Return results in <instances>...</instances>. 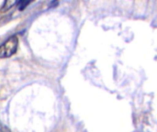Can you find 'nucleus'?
<instances>
[{
  "mask_svg": "<svg viewBox=\"0 0 157 132\" xmlns=\"http://www.w3.org/2000/svg\"><path fill=\"white\" fill-rule=\"evenodd\" d=\"M18 40L16 36L10 37L6 41H5L0 46V58H8L12 56L17 48Z\"/></svg>",
  "mask_w": 157,
  "mask_h": 132,
  "instance_id": "f257e3e1",
  "label": "nucleus"
},
{
  "mask_svg": "<svg viewBox=\"0 0 157 132\" xmlns=\"http://www.w3.org/2000/svg\"><path fill=\"white\" fill-rule=\"evenodd\" d=\"M18 2L17 1H14V0H6L4 2V5L1 8V12H6V10L10 9L13 6H16L17 5Z\"/></svg>",
  "mask_w": 157,
  "mask_h": 132,
  "instance_id": "f03ea898",
  "label": "nucleus"
},
{
  "mask_svg": "<svg viewBox=\"0 0 157 132\" xmlns=\"http://www.w3.org/2000/svg\"><path fill=\"white\" fill-rule=\"evenodd\" d=\"M29 3V1H26V2H24V1H19V2H18V4H20V6H19V10L24 9L25 6H26Z\"/></svg>",
  "mask_w": 157,
  "mask_h": 132,
  "instance_id": "7ed1b4c3",
  "label": "nucleus"
},
{
  "mask_svg": "<svg viewBox=\"0 0 157 132\" xmlns=\"http://www.w3.org/2000/svg\"><path fill=\"white\" fill-rule=\"evenodd\" d=\"M0 132H10V130L6 127H5L3 125H0Z\"/></svg>",
  "mask_w": 157,
  "mask_h": 132,
  "instance_id": "20e7f679",
  "label": "nucleus"
}]
</instances>
